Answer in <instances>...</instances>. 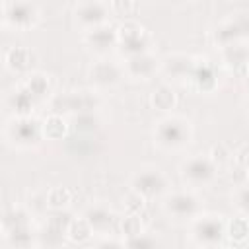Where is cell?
<instances>
[{"label":"cell","instance_id":"obj_37","mask_svg":"<svg viewBox=\"0 0 249 249\" xmlns=\"http://www.w3.org/2000/svg\"><path fill=\"white\" fill-rule=\"evenodd\" d=\"M235 160H237V163H239L243 169H249V146H243V148L237 152Z\"/></svg>","mask_w":249,"mask_h":249},{"label":"cell","instance_id":"obj_16","mask_svg":"<svg viewBox=\"0 0 249 249\" xmlns=\"http://www.w3.org/2000/svg\"><path fill=\"white\" fill-rule=\"evenodd\" d=\"M4 60H6V66L8 68H12V70H25L29 64H31V60H33V54H31V51L27 49V47H10L8 51H6V54H4Z\"/></svg>","mask_w":249,"mask_h":249},{"label":"cell","instance_id":"obj_23","mask_svg":"<svg viewBox=\"0 0 249 249\" xmlns=\"http://www.w3.org/2000/svg\"><path fill=\"white\" fill-rule=\"evenodd\" d=\"M6 239L16 247V249H23L31 243L33 235H31V230L29 226H18V228H12L6 231Z\"/></svg>","mask_w":249,"mask_h":249},{"label":"cell","instance_id":"obj_3","mask_svg":"<svg viewBox=\"0 0 249 249\" xmlns=\"http://www.w3.org/2000/svg\"><path fill=\"white\" fill-rule=\"evenodd\" d=\"M156 138L161 146L179 148L189 140V126L181 119H163L156 126Z\"/></svg>","mask_w":249,"mask_h":249},{"label":"cell","instance_id":"obj_31","mask_svg":"<svg viewBox=\"0 0 249 249\" xmlns=\"http://www.w3.org/2000/svg\"><path fill=\"white\" fill-rule=\"evenodd\" d=\"M72 220H74V218H70V214H66V212H62V210H56V212L47 220V226L53 228V230H56V231H60V233H66Z\"/></svg>","mask_w":249,"mask_h":249},{"label":"cell","instance_id":"obj_19","mask_svg":"<svg viewBox=\"0 0 249 249\" xmlns=\"http://www.w3.org/2000/svg\"><path fill=\"white\" fill-rule=\"evenodd\" d=\"M245 33V27H243V21L241 18L239 19H230V21H224L218 31H216V39L224 45H230V43H235V39L239 35Z\"/></svg>","mask_w":249,"mask_h":249},{"label":"cell","instance_id":"obj_11","mask_svg":"<svg viewBox=\"0 0 249 249\" xmlns=\"http://www.w3.org/2000/svg\"><path fill=\"white\" fill-rule=\"evenodd\" d=\"M165 206L177 218H191L196 212V198L187 193H175L167 198Z\"/></svg>","mask_w":249,"mask_h":249},{"label":"cell","instance_id":"obj_30","mask_svg":"<svg viewBox=\"0 0 249 249\" xmlns=\"http://www.w3.org/2000/svg\"><path fill=\"white\" fill-rule=\"evenodd\" d=\"M121 230H123V233L126 235V239L140 235V233H142L140 218H138L136 214H128V216H124V218H123V222H121Z\"/></svg>","mask_w":249,"mask_h":249},{"label":"cell","instance_id":"obj_36","mask_svg":"<svg viewBox=\"0 0 249 249\" xmlns=\"http://www.w3.org/2000/svg\"><path fill=\"white\" fill-rule=\"evenodd\" d=\"M210 156H212L210 160H212L214 163H216V161L220 163V161H224V160L228 158V152H226V148H224L222 144H218V146H214V148H212V152H210Z\"/></svg>","mask_w":249,"mask_h":249},{"label":"cell","instance_id":"obj_12","mask_svg":"<svg viewBox=\"0 0 249 249\" xmlns=\"http://www.w3.org/2000/svg\"><path fill=\"white\" fill-rule=\"evenodd\" d=\"M88 43L93 45L95 49H109L113 47L115 43H119V35H117V29L111 27L109 23H101L97 27H91L86 35Z\"/></svg>","mask_w":249,"mask_h":249},{"label":"cell","instance_id":"obj_15","mask_svg":"<svg viewBox=\"0 0 249 249\" xmlns=\"http://www.w3.org/2000/svg\"><path fill=\"white\" fill-rule=\"evenodd\" d=\"M14 136L19 140V142H35L43 130H41V124L29 117H21L14 123V128H12Z\"/></svg>","mask_w":249,"mask_h":249},{"label":"cell","instance_id":"obj_17","mask_svg":"<svg viewBox=\"0 0 249 249\" xmlns=\"http://www.w3.org/2000/svg\"><path fill=\"white\" fill-rule=\"evenodd\" d=\"M224 58H226V62H230L231 64V68L233 70H245L247 68V60H249V51L243 47V45H239L237 41L235 43H230V45H224Z\"/></svg>","mask_w":249,"mask_h":249},{"label":"cell","instance_id":"obj_22","mask_svg":"<svg viewBox=\"0 0 249 249\" xmlns=\"http://www.w3.org/2000/svg\"><path fill=\"white\" fill-rule=\"evenodd\" d=\"M91 230H93V228L89 226V222H88L86 218H74V220L70 222V226H68L66 235H68L70 241L82 243V241H88V239H89Z\"/></svg>","mask_w":249,"mask_h":249},{"label":"cell","instance_id":"obj_9","mask_svg":"<svg viewBox=\"0 0 249 249\" xmlns=\"http://www.w3.org/2000/svg\"><path fill=\"white\" fill-rule=\"evenodd\" d=\"M123 70L119 64L111 62V60H97L91 64L89 68V78L91 82L95 84H101V86H109V84H115L119 82Z\"/></svg>","mask_w":249,"mask_h":249},{"label":"cell","instance_id":"obj_7","mask_svg":"<svg viewBox=\"0 0 249 249\" xmlns=\"http://www.w3.org/2000/svg\"><path fill=\"white\" fill-rule=\"evenodd\" d=\"M183 173L193 183H206L214 175V161L206 156H195L183 165Z\"/></svg>","mask_w":249,"mask_h":249},{"label":"cell","instance_id":"obj_13","mask_svg":"<svg viewBox=\"0 0 249 249\" xmlns=\"http://www.w3.org/2000/svg\"><path fill=\"white\" fill-rule=\"evenodd\" d=\"M163 68L173 78H191V74L195 70V62H193V56L175 53V54H169L165 58Z\"/></svg>","mask_w":249,"mask_h":249},{"label":"cell","instance_id":"obj_21","mask_svg":"<svg viewBox=\"0 0 249 249\" xmlns=\"http://www.w3.org/2000/svg\"><path fill=\"white\" fill-rule=\"evenodd\" d=\"M150 101H152L154 109H158V111H169V109L175 107V101H177V99H175V91H173L171 88L160 86V88L154 89Z\"/></svg>","mask_w":249,"mask_h":249},{"label":"cell","instance_id":"obj_24","mask_svg":"<svg viewBox=\"0 0 249 249\" xmlns=\"http://www.w3.org/2000/svg\"><path fill=\"white\" fill-rule=\"evenodd\" d=\"M33 97H39V95H45L47 93V88H49V78L41 72H33L27 76L25 80V86H23Z\"/></svg>","mask_w":249,"mask_h":249},{"label":"cell","instance_id":"obj_33","mask_svg":"<svg viewBox=\"0 0 249 249\" xmlns=\"http://www.w3.org/2000/svg\"><path fill=\"white\" fill-rule=\"evenodd\" d=\"M126 249H156V241L148 235H136L126 239Z\"/></svg>","mask_w":249,"mask_h":249},{"label":"cell","instance_id":"obj_27","mask_svg":"<svg viewBox=\"0 0 249 249\" xmlns=\"http://www.w3.org/2000/svg\"><path fill=\"white\" fill-rule=\"evenodd\" d=\"M228 235L233 241H245L249 237V222L245 218H233L228 224Z\"/></svg>","mask_w":249,"mask_h":249},{"label":"cell","instance_id":"obj_2","mask_svg":"<svg viewBox=\"0 0 249 249\" xmlns=\"http://www.w3.org/2000/svg\"><path fill=\"white\" fill-rule=\"evenodd\" d=\"M117 35H119V43L123 47V51H126L128 56L132 54H140V53H148V31L146 27H142L136 21H124L117 27Z\"/></svg>","mask_w":249,"mask_h":249},{"label":"cell","instance_id":"obj_5","mask_svg":"<svg viewBox=\"0 0 249 249\" xmlns=\"http://www.w3.org/2000/svg\"><path fill=\"white\" fill-rule=\"evenodd\" d=\"M163 189H165V177L158 169L142 171L132 177V191L142 196H156L163 193Z\"/></svg>","mask_w":249,"mask_h":249},{"label":"cell","instance_id":"obj_28","mask_svg":"<svg viewBox=\"0 0 249 249\" xmlns=\"http://www.w3.org/2000/svg\"><path fill=\"white\" fill-rule=\"evenodd\" d=\"M18 226H27V212L21 208H10L4 212V230H12Z\"/></svg>","mask_w":249,"mask_h":249},{"label":"cell","instance_id":"obj_6","mask_svg":"<svg viewBox=\"0 0 249 249\" xmlns=\"http://www.w3.org/2000/svg\"><path fill=\"white\" fill-rule=\"evenodd\" d=\"M109 10H111L109 4H103V2H82L76 6V18L80 19V23L91 29V27L105 23Z\"/></svg>","mask_w":249,"mask_h":249},{"label":"cell","instance_id":"obj_14","mask_svg":"<svg viewBox=\"0 0 249 249\" xmlns=\"http://www.w3.org/2000/svg\"><path fill=\"white\" fill-rule=\"evenodd\" d=\"M191 78L200 91H210L216 88V70L212 64H208V60L195 62V70H193Z\"/></svg>","mask_w":249,"mask_h":249},{"label":"cell","instance_id":"obj_18","mask_svg":"<svg viewBox=\"0 0 249 249\" xmlns=\"http://www.w3.org/2000/svg\"><path fill=\"white\" fill-rule=\"evenodd\" d=\"M41 130H43V134H45L47 138H51V140H58V138H62V136L66 134L68 124H66V121H64L62 115L51 113V115L43 121Z\"/></svg>","mask_w":249,"mask_h":249},{"label":"cell","instance_id":"obj_29","mask_svg":"<svg viewBox=\"0 0 249 249\" xmlns=\"http://www.w3.org/2000/svg\"><path fill=\"white\" fill-rule=\"evenodd\" d=\"M12 103H14V109H16L19 115L25 117V115L31 111V107H33V95L23 88V89H19V91L14 95Z\"/></svg>","mask_w":249,"mask_h":249},{"label":"cell","instance_id":"obj_1","mask_svg":"<svg viewBox=\"0 0 249 249\" xmlns=\"http://www.w3.org/2000/svg\"><path fill=\"white\" fill-rule=\"evenodd\" d=\"M53 113L62 115V113H72V115H80V113H93V109L97 107V97L86 91H72V93H62L56 95L53 99Z\"/></svg>","mask_w":249,"mask_h":249},{"label":"cell","instance_id":"obj_39","mask_svg":"<svg viewBox=\"0 0 249 249\" xmlns=\"http://www.w3.org/2000/svg\"><path fill=\"white\" fill-rule=\"evenodd\" d=\"M97 249H123V245L117 243V241H113V239H105V241H101L97 245Z\"/></svg>","mask_w":249,"mask_h":249},{"label":"cell","instance_id":"obj_32","mask_svg":"<svg viewBox=\"0 0 249 249\" xmlns=\"http://www.w3.org/2000/svg\"><path fill=\"white\" fill-rule=\"evenodd\" d=\"M109 8L117 14V16H134L138 12V4L132 0H113L109 4Z\"/></svg>","mask_w":249,"mask_h":249},{"label":"cell","instance_id":"obj_38","mask_svg":"<svg viewBox=\"0 0 249 249\" xmlns=\"http://www.w3.org/2000/svg\"><path fill=\"white\" fill-rule=\"evenodd\" d=\"M237 204L243 210H249V187L239 189V193H237Z\"/></svg>","mask_w":249,"mask_h":249},{"label":"cell","instance_id":"obj_20","mask_svg":"<svg viewBox=\"0 0 249 249\" xmlns=\"http://www.w3.org/2000/svg\"><path fill=\"white\" fill-rule=\"evenodd\" d=\"M84 218L89 222V226L93 230H107V228H111L115 216L105 206H91V208H88V212H86Z\"/></svg>","mask_w":249,"mask_h":249},{"label":"cell","instance_id":"obj_10","mask_svg":"<svg viewBox=\"0 0 249 249\" xmlns=\"http://www.w3.org/2000/svg\"><path fill=\"white\" fill-rule=\"evenodd\" d=\"M156 66H158V60L150 53H140V54H132L126 58V70H128V74H132L136 78L152 76Z\"/></svg>","mask_w":249,"mask_h":249},{"label":"cell","instance_id":"obj_4","mask_svg":"<svg viewBox=\"0 0 249 249\" xmlns=\"http://www.w3.org/2000/svg\"><path fill=\"white\" fill-rule=\"evenodd\" d=\"M2 16H4V21L16 27H29L37 21L39 10L31 2H4Z\"/></svg>","mask_w":249,"mask_h":249},{"label":"cell","instance_id":"obj_25","mask_svg":"<svg viewBox=\"0 0 249 249\" xmlns=\"http://www.w3.org/2000/svg\"><path fill=\"white\" fill-rule=\"evenodd\" d=\"M99 121L93 113H80V115H74L72 119V128L76 132H93L97 128Z\"/></svg>","mask_w":249,"mask_h":249},{"label":"cell","instance_id":"obj_26","mask_svg":"<svg viewBox=\"0 0 249 249\" xmlns=\"http://www.w3.org/2000/svg\"><path fill=\"white\" fill-rule=\"evenodd\" d=\"M70 198H72V195H70V191H68L66 187H54V189H51L49 195H47V202H49V206L54 208V210H62V208L70 202Z\"/></svg>","mask_w":249,"mask_h":249},{"label":"cell","instance_id":"obj_35","mask_svg":"<svg viewBox=\"0 0 249 249\" xmlns=\"http://www.w3.org/2000/svg\"><path fill=\"white\" fill-rule=\"evenodd\" d=\"M142 206H144V196H142V195H138V193H132V195L128 196V200H126V208L130 210V214L140 212V210H142Z\"/></svg>","mask_w":249,"mask_h":249},{"label":"cell","instance_id":"obj_34","mask_svg":"<svg viewBox=\"0 0 249 249\" xmlns=\"http://www.w3.org/2000/svg\"><path fill=\"white\" fill-rule=\"evenodd\" d=\"M64 235H66V233H60V231H56V230L45 226V230H43V233H41V239H43V243H45L47 247H54V245H58V243L62 241Z\"/></svg>","mask_w":249,"mask_h":249},{"label":"cell","instance_id":"obj_8","mask_svg":"<svg viewBox=\"0 0 249 249\" xmlns=\"http://www.w3.org/2000/svg\"><path fill=\"white\" fill-rule=\"evenodd\" d=\"M193 233H195V237L198 241L212 245V243H218L222 239V235H224V224H222L220 218H202V220H198L195 224Z\"/></svg>","mask_w":249,"mask_h":249}]
</instances>
